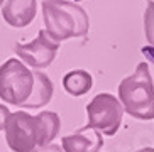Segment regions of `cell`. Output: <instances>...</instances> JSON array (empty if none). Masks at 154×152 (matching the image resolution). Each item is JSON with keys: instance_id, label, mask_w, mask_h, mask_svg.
Here are the masks:
<instances>
[{"instance_id": "cell-4", "label": "cell", "mask_w": 154, "mask_h": 152, "mask_svg": "<svg viewBox=\"0 0 154 152\" xmlns=\"http://www.w3.org/2000/svg\"><path fill=\"white\" fill-rule=\"evenodd\" d=\"M86 117L88 122L78 132L86 130H98L100 134L113 135L122 123L124 107L110 93H98L95 98L86 105Z\"/></svg>"}, {"instance_id": "cell-3", "label": "cell", "mask_w": 154, "mask_h": 152, "mask_svg": "<svg viewBox=\"0 0 154 152\" xmlns=\"http://www.w3.org/2000/svg\"><path fill=\"white\" fill-rule=\"evenodd\" d=\"M119 102L137 120H154V85L147 63H139L136 71L120 81Z\"/></svg>"}, {"instance_id": "cell-15", "label": "cell", "mask_w": 154, "mask_h": 152, "mask_svg": "<svg viewBox=\"0 0 154 152\" xmlns=\"http://www.w3.org/2000/svg\"><path fill=\"white\" fill-rule=\"evenodd\" d=\"M4 2H5V0H0V7H2V5H4Z\"/></svg>"}, {"instance_id": "cell-6", "label": "cell", "mask_w": 154, "mask_h": 152, "mask_svg": "<svg viewBox=\"0 0 154 152\" xmlns=\"http://www.w3.org/2000/svg\"><path fill=\"white\" fill-rule=\"evenodd\" d=\"M58 49H59V42L51 39L44 29L39 31L36 39H32L27 44H20V42L14 44L15 54L34 69H44V68L49 66L54 61Z\"/></svg>"}, {"instance_id": "cell-2", "label": "cell", "mask_w": 154, "mask_h": 152, "mask_svg": "<svg viewBox=\"0 0 154 152\" xmlns=\"http://www.w3.org/2000/svg\"><path fill=\"white\" fill-rule=\"evenodd\" d=\"M44 31L56 42L71 37H85L90 29V20L82 5L69 0H44L42 2Z\"/></svg>"}, {"instance_id": "cell-8", "label": "cell", "mask_w": 154, "mask_h": 152, "mask_svg": "<svg viewBox=\"0 0 154 152\" xmlns=\"http://www.w3.org/2000/svg\"><path fill=\"white\" fill-rule=\"evenodd\" d=\"M34 74V85H32V91L29 95V98L20 105L22 108H42L53 98L54 93V85L49 80V76H46L41 71H32Z\"/></svg>"}, {"instance_id": "cell-1", "label": "cell", "mask_w": 154, "mask_h": 152, "mask_svg": "<svg viewBox=\"0 0 154 152\" xmlns=\"http://www.w3.org/2000/svg\"><path fill=\"white\" fill-rule=\"evenodd\" d=\"M59 129L61 120L54 112H41L37 115L12 112L4 127L5 142L12 152H32L53 142Z\"/></svg>"}, {"instance_id": "cell-11", "label": "cell", "mask_w": 154, "mask_h": 152, "mask_svg": "<svg viewBox=\"0 0 154 152\" xmlns=\"http://www.w3.org/2000/svg\"><path fill=\"white\" fill-rule=\"evenodd\" d=\"M144 34L147 41V47L142 49L146 54H149L154 61V2L147 0V7L144 12Z\"/></svg>"}, {"instance_id": "cell-10", "label": "cell", "mask_w": 154, "mask_h": 152, "mask_svg": "<svg viewBox=\"0 0 154 152\" xmlns=\"http://www.w3.org/2000/svg\"><path fill=\"white\" fill-rule=\"evenodd\" d=\"M93 78L85 69H73L63 76V88L71 96H83L91 90Z\"/></svg>"}, {"instance_id": "cell-9", "label": "cell", "mask_w": 154, "mask_h": 152, "mask_svg": "<svg viewBox=\"0 0 154 152\" xmlns=\"http://www.w3.org/2000/svg\"><path fill=\"white\" fill-rule=\"evenodd\" d=\"M102 145H103V139L98 130L90 132V135L78 132L61 139V149L64 152H98Z\"/></svg>"}, {"instance_id": "cell-12", "label": "cell", "mask_w": 154, "mask_h": 152, "mask_svg": "<svg viewBox=\"0 0 154 152\" xmlns=\"http://www.w3.org/2000/svg\"><path fill=\"white\" fill-rule=\"evenodd\" d=\"M32 152H64L61 149V145H56V144H48V145H42V147L34 149Z\"/></svg>"}, {"instance_id": "cell-14", "label": "cell", "mask_w": 154, "mask_h": 152, "mask_svg": "<svg viewBox=\"0 0 154 152\" xmlns=\"http://www.w3.org/2000/svg\"><path fill=\"white\" fill-rule=\"evenodd\" d=\"M137 152H154V149L152 147H144V149H140V150H137Z\"/></svg>"}, {"instance_id": "cell-13", "label": "cell", "mask_w": 154, "mask_h": 152, "mask_svg": "<svg viewBox=\"0 0 154 152\" xmlns=\"http://www.w3.org/2000/svg\"><path fill=\"white\" fill-rule=\"evenodd\" d=\"M10 115V110L5 105H0V130H4L5 127V122H7V118H9Z\"/></svg>"}, {"instance_id": "cell-7", "label": "cell", "mask_w": 154, "mask_h": 152, "mask_svg": "<svg viewBox=\"0 0 154 152\" xmlns=\"http://www.w3.org/2000/svg\"><path fill=\"white\" fill-rule=\"evenodd\" d=\"M36 0H7L2 7V17L10 27H27L36 19Z\"/></svg>"}, {"instance_id": "cell-5", "label": "cell", "mask_w": 154, "mask_h": 152, "mask_svg": "<svg viewBox=\"0 0 154 152\" xmlns=\"http://www.w3.org/2000/svg\"><path fill=\"white\" fill-rule=\"evenodd\" d=\"M34 74L17 58L5 61L0 66V98L4 102L20 107L32 91Z\"/></svg>"}]
</instances>
